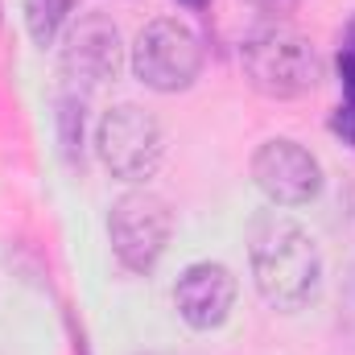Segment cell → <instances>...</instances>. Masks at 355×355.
<instances>
[{"instance_id": "cell-11", "label": "cell", "mask_w": 355, "mask_h": 355, "mask_svg": "<svg viewBox=\"0 0 355 355\" xmlns=\"http://www.w3.org/2000/svg\"><path fill=\"white\" fill-rule=\"evenodd\" d=\"M339 79H343V103H355V54L339 50Z\"/></svg>"}, {"instance_id": "cell-8", "label": "cell", "mask_w": 355, "mask_h": 355, "mask_svg": "<svg viewBox=\"0 0 355 355\" xmlns=\"http://www.w3.org/2000/svg\"><path fill=\"white\" fill-rule=\"evenodd\" d=\"M236 277L232 268L219 265V261H194V265L182 268V277L174 281V306L182 314L186 327L194 331H215L232 318V306H236Z\"/></svg>"}, {"instance_id": "cell-10", "label": "cell", "mask_w": 355, "mask_h": 355, "mask_svg": "<svg viewBox=\"0 0 355 355\" xmlns=\"http://www.w3.org/2000/svg\"><path fill=\"white\" fill-rule=\"evenodd\" d=\"M331 128H335V132H339V137L355 149V103H339V112H335Z\"/></svg>"}, {"instance_id": "cell-6", "label": "cell", "mask_w": 355, "mask_h": 355, "mask_svg": "<svg viewBox=\"0 0 355 355\" xmlns=\"http://www.w3.org/2000/svg\"><path fill=\"white\" fill-rule=\"evenodd\" d=\"M252 182L272 207H306L322 194V166L306 145L272 137L252 153Z\"/></svg>"}, {"instance_id": "cell-2", "label": "cell", "mask_w": 355, "mask_h": 355, "mask_svg": "<svg viewBox=\"0 0 355 355\" xmlns=\"http://www.w3.org/2000/svg\"><path fill=\"white\" fill-rule=\"evenodd\" d=\"M240 62H244V79L265 99H302L322 83V58L314 42L285 25L257 29L240 46Z\"/></svg>"}, {"instance_id": "cell-1", "label": "cell", "mask_w": 355, "mask_h": 355, "mask_svg": "<svg viewBox=\"0 0 355 355\" xmlns=\"http://www.w3.org/2000/svg\"><path fill=\"white\" fill-rule=\"evenodd\" d=\"M248 265L257 293L272 310L297 314L322 293V248L293 215L268 211L248 227Z\"/></svg>"}, {"instance_id": "cell-13", "label": "cell", "mask_w": 355, "mask_h": 355, "mask_svg": "<svg viewBox=\"0 0 355 355\" xmlns=\"http://www.w3.org/2000/svg\"><path fill=\"white\" fill-rule=\"evenodd\" d=\"M137 355H162V352H137Z\"/></svg>"}, {"instance_id": "cell-4", "label": "cell", "mask_w": 355, "mask_h": 355, "mask_svg": "<svg viewBox=\"0 0 355 355\" xmlns=\"http://www.w3.org/2000/svg\"><path fill=\"white\" fill-rule=\"evenodd\" d=\"M170 236H174V211L162 194H153L145 186L124 190L107 211L112 252L128 272H141V277L153 272L170 248Z\"/></svg>"}, {"instance_id": "cell-5", "label": "cell", "mask_w": 355, "mask_h": 355, "mask_svg": "<svg viewBox=\"0 0 355 355\" xmlns=\"http://www.w3.org/2000/svg\"><path fill=\"white\" fill-rule=\"evenodd\" d=\"M128 67L137 83H145L149 91L178 95V91L194 87V79L202 75V42L186 21L157 17L137 33Z\"/></svg>"}, {"instance_id": "cell-7", "label": "cell", "mask_w": 355, "mask_h": 355, "mask_svg": "<svg viewBox=\"0 0 355 355\" xmlns=\"http://www.w3.org/2000/svg\"><path fill=\"white\" fill-rule=\"evenodd\" d=\"M124 71V42L112 17L87 12L67 29L62 42V75L83 91H95L103 83H116Z\"/></svg>"}, {"instance_id": "cell-3", "label": "cell", "mask_w": 355, "mask_h": 355, "mask_svg": "<svg viewBox=\"0 0 355 355\" xmlns=\"http://www.w3.org/2000/svg\"><path fill=\"white\" fill-rule=\"evenodd\" d=\"M95 153L103 170L120 182H149L166 157V128L162 120L141 103H116L99 116L95 128Z\"/></svg>"}, {"instance_id": "cell-9", "label": "cell", "mask_w": 355, "mask_h": 355, "mask_svg": "<svg viewBox=\"0 0 355 355\" xmlns=\"http://www.w3.org/2000/svg\"><path fill=\"white\" fill-rule=\"evenodd\" d=\"M75 8H79V0H25V29H29V37L37 46H54L67 33Z\"/></svg>"}, {"instance_id": "cell-12", "label": "cell", "mask_w": 355, "mask_h": 355, "mask_svg": "<svg viewBox=\"0 0 355 355\" xmlns=\"http://www.w3.org/2000/svg\"><path fill=\"white\" fill-rule=\"evenodd\" d=\"M182 4H186V8H207L211 0H182Z\"/></svg>"}]
</instances>
